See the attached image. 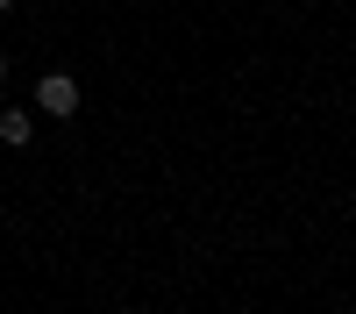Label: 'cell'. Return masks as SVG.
<instances>
[{"mask_svg": "<svg viewBox=\"0 0 356 314\" xmlns=\"http://www.w3.org/2000/svg\"><path fill=\"white\" fill-rule=\"evenodd\" d=\"M29 136H36V122H29L22 107H8V114H0V143H8V150H22Z\"/></svg>", "mask_w": 356, "mask_h": 314, "instance_id": "cell-2", "label": "cell"}, {"mask_svg": "<svg viewBox=\"0 0 356 314\" xmlns=\"http://www.w3.org/2000/svg\"><path fill=\"white\" fill-rule=\"evenodd\" d=\"M0 8H15V0H0Z\"/></svg>", "mask_w": 356, "mask_h": 314, "instance_id": "cell-4", "label": "cell"}, {"mask_svg": "<svg viewBox=\"0 0 356 314\" xmlns=\"http://www.w3.org/2000/svg\"><path fill=\"white\" fill-rule=\"evenodd\" d=\"M0 86H8V57H0Z\"/></svg>", "mask_w": 356, "mask_h": 314, "instance_id": "cell-3", "label": "cell"}, {"mask_svg": "<svg viewBox=\"0 0 356 314\" xmlns=\"http://www.w3.org/2000/svg\"><path fill=\"white\" fill-rule=\"evenodd\" d=\"M36 107L57 114V122L79 114V79H72V72H43V79H36Z\"/></svg>", "mask_w": 356, "mask_h": 314, "instance_id": "cell-1", "label": "cell"}]
</instances>
